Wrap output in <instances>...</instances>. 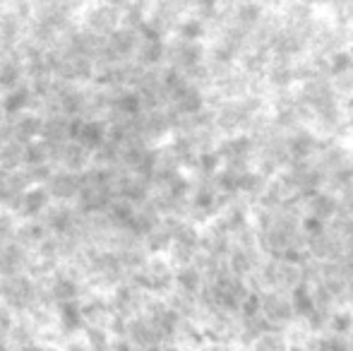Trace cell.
I'll return each mask as SVG.
<instances>
[{
  "label": "cell",
  "instance_id": "obj_1",
  "mask_svg": "<svg viewBox=\"0 0 353 351\" xmlns=\"http://www.w3.org/2000/svg\"><path fill=\"white\" fill-rule=\"evenodd\" d=\"M173 277L176 267L166 255H149L130 279L137 281L149 296H166L173 289Z\"/></svg>",
  "mask_w": 353,
  "mask_h": 351
},
{
  "label": "cell",
  "instance_id": "obj_2",
  "mask_svg": "<svg viewBox=\"0 0 353 351\" xmlns=\"http://www.w3.org/2000/svg\"><path fill=\"white\" fill-rule=\"evenodd\" d=\"M216 159L219 166L226 169L245 171L255 169V142L248 132H233V135H223L216 145Z\"/></svg>",
  "mask_w": 353,
  "mask_h": 351
},
{
  "label": "cell",
  "instance_id": "obj_3",
  "mask_svg": "<svg viewBox=\"0 0 353 351\" xmlns=\"http://www.w3.org/2000/svg\"><path fill=\"white\" fill-rule=\"evenodd\" d=\"M108 301H111V308L116 318H130V315L142 313L144 303L149 301V294L137 281L125 279L116 289L108 291Z\"/></svg>",
  "mask_w": 353,
  "mask_h": 351
},
{
  "label": "cell",
  "instance_id": "obj_4",
  "mask_svg": "<svg viewBox=\"0 0 353 351\" xmlns=\"http://www.w3.org/2000/svg\"><path fill=\"white\" fill-rule=\"evenodd\" d=\"M341 212V200L332 190H317L303 200V219L317 221V224H332Z\"/></svg>",
  "mask_w": 353,
  "mask_h": 351
},
{
  "label": "cell",
  "instance_id": "obj_5",
  "mask_svg": "<svg viewBox=\"0 0 353 351\" xmlns=\"http://www.w3.org/2000/svg\"><path fill=\"white\" fill-rule=\"evenodd\" d=\"M43 188L48 190L51 200L74 202L79 197V190H82V178H79V174H74V171H68V169L56 166L53 174L48 176V181L43 183Z\"/></svg>",
  "mask_w": 353,
  "mask_h": 351
},
{
  "label": "cell",
  "instance_id": "obj_6",
  "mask_svg": "<svg viewBox=\"0 0 353 351\" xmlns=\"http://www.w3.org/2000/svg\"><path fill=\"white\" fill-rule=\"evenodd\" d=\"M48 202H51V195H48L46 188L39 185V183H32L27 190H22V195H19L8 210L14 212L19 219H34V217H39L46 210Z\"/></svg>",
  "mask_w": 353,
  "mask_h": 351
},
{
  "label": "cell",
  "instance_id": "obj_7",
  "mask_svg": "<svg viewBox=\"0 0 353 351\" xmlns=\"http://www.w3.org/2000/svg\"><path fill=\"white\" fill-rule=\"evenodd\" d=\"M32 140L8 135L0 130V171H19L27 164V147Z\"/></svg>",
  "mask_w": 353,
  "mask_h": 351
},
{
  "label": "cell",
  "instance_id": "obj_8",
  "mask_svg": "<svg viewBox=\"0 0 353 351\" xmlns=\"http://www.w3.org/2000/svg\"><path fill=\"white\" fill-rule=\"evenodd\" d=\"M205 272L197 263H188V265H178L176 267V277H173V289L183 291V294L190 296H200L205 289Z\"/></svg>",
  "mask_w": 353,
  "mask_h": 351
},
{
  "label": "cell",
  "instance_id": "obj_9",
  "mask_svg": "<svg viewBox=\"0 0 353 351\" xmlns=\"http://www.w3.org/2000/svg\"><path fill=\"white\" fill-rule=\"evenodd\" d=\"M51 236V231L41 224V221L34 217V219H19V226H17V234H14V241L19 245H24L27 250H37L43 241Z\"/></svg>",
  "mask_w": 353,
  "mask_h": 351
},
{
  "label": "cell",
  "instance_id": "obj_10",
  "mask_svg": "<svg viewBox=\"0 0 353 351\" xmlns=\"http://www.w3.org/2000/svg\"><path fill=\"white\" fill-rule=\"evenodd\" d=\"M250 351H293L286 332H262L250 344Z\"/></svg>",
  "mask_w": 353,
  "mask_h": 351
},
{
  "label": "cell",
  "instance_id": "obj_11",
  "mask_svg": "<svg viewBox=\"0 0 353 351\" xmlns=\"http://www.w3.org/2000/svg\"><path fill=\"white\" fill-rule=\"evenodd\" d=\"M82 337L89 351H113V342H116L113 332L106 328H84Z\"/></svg>",
  "mask_w": 353,
  "mask_h": 351
},
{
  "label": "cell",
  "instance_id": "obj_12",
  "mask_svg": "<svg viewBox=\"0 0 353 351\" xmlns=\"http://www.w3.org/2000/svg\"><path fill=\"white\" fill-rule=\"evenodd\" d=\"M17 226H19V217L14 212H10L8 207H0V243L14 241Z\"/></svg>",
  "mask_w": 353,
  "mask_h": 351
},
{
  "label": "cell",
  "instance_id": "obj_13",
  "mask_svg": "<svg viewBox=\"0 0 353 351\" xmlns=\"http://www.w3.org/2000/svg\"><path fill=\"white\" fill-rule=\"evenodd\" d=\"M29 351H61V347H53V344H43V342H37Z\"/></svg>",
  "mask_w": 353,
  "mask_h": 351
},
{
  "label": "cell",
  "instance_id": "obj_14",
  "mask_svg": "<svg viewBox=\"0 0 353 351\" xmlns=\"http://www.w3.org/2000/svg\"><path fill=\"white\" fill-rule=\"evenodd\" d=\"M349 308L353 310V286H351V291H349Z\"/></svg>",
  "mask_w": 353,
  "mask_h": 351
},
{
  "label": "cell",
  "instance_id": "obj_15",
  "mask_svg": "<svg viewBox=\"0 0 353 351\" xmlns=\"http://www.w3.org/2000/svg\"><path fill=\"white\" fill-rule=\"evenodd\" d=\"M351 150H353V147H351Z\"/></svg>",
  "mask_w": 353,
  "mask_h": 351
}]
</instances>
